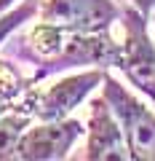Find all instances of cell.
Returning <instances> with one entry per match:
<instances>
[{
	"label": "cell",
	"instance_id": "277c9868",
	"mask_svg": "<svg viewBox=\"0 0 155 161\" xmlns=\"http://www.w3.org/2000/svg\"><path fill=\"white\" fill-rule=\"evenodd\" d=\"M107 70L104 67H91L75 75L54 80L51 86L38 89L35 86V118L38 121H59L67 118L75 108H80L94 89L102 86Z\"/></svg>",
	"mask_w": 155,
	"mask_h": 161
},
{
	"label": "cell",
	"instance_id": "5b68a950",
	"mask_svg": "<svg viewBox=\"0 0 155 161\" xmlns=\"http://www.w3.org/2000/svg\"><path fill=\"white\" fill-rule=\"evenodd\" d=\"M121 14L123 8L112 0H43L38 16L75 32H110L115 22H121Z\"/></svg>",
	"mask_w": 155,
	"mask_h": 161
},
{
	"label": "cell",
	"instance_id": "6da1fadb",
	"mask_svg": "<svg viewBox=\"0 0 155 161\" xmlns=\"http://www.w3.org/2000/svg\"><path fill=\"white\" fill-rule=\"evenodd\" d=\"M6 57L32 64V83H43L46 78L72 67H118L121 64V43L110 32H75L67 27L40 22L29 32L8 38Z\"/></svg>",
	"mask_w": 155,
	"mask_h": 161
},
{
	"label": "cell",
	"instance_id": "8992f818",
	"mask_svg": "<svg viewBox=\"0 0 155 161\" xmlns=\"http://www.w3.org/2000/svg\"><path fill=\"white\" fill-rule=\"evenodd\" d=\"M86 134L78 118H59V121H38L22 134L16 145V158L22 161H62L70 156L72 145Z\"/></svg>",
	"mask_w": 155,
	"mask_h": 161
},
{
	"label": "cell",
	"instance_id": "30bf717a",
	"mask_svg": "<svg viewBox=\"0 0 155 161\" xmlns=\"http://www.w3.org/2000/svg\"><path fill=\"white\" fill-rule=\"evenodd\" d=\"M38 11H40V3H38V0H24V3H16L11 11L3 14V16H0V46H3L27 19H32Z\"/></svg>",
	"mask_w": 155,
	"mask_h": 161
},
{
	"label": "cell",
	"instance_id": "4fadbf2b",
	"mask_svg": "<svg viewBox=\"0 0 155 161\" xmlns=\"http://www.w3.org/2000/svg\"><path fill=\"white\" fill-rule=\"evenodd\" d=\"M152 105H155V102H152Z\"/></svg>",
	"mask_w": 155,
	"mask_h": 161
},
{
	"label": "cell",
	"instance_id": "8fae6325",
	"mask_svg": "<svg viewBox=\"0 0 155 161\" xmlns=\"http://www.w3.org/2000/svg\"><path fill=\"white\" fill-rule=\"evenodd\" d=\"M131 3H134V6H137L142 14H147V16L155 11V0H131Z\"/></svg>",
	"mask_w": 155,
	"mask_h": 161
},
{
	"label": "cell",
	"instance_id": "7a4b0ae2",
	"mask_svg": "<svg viewBox=\"0 0 155 161\" xmlns=\"http://www.w3.org/2000/svg\"><path fill=\"white\" fill-rule=\"evenodd\" d=\"M102 97L110 102L126 134L134 161H155V110L147 108L134 92H128L118 78L104 75Z\"/></svg>",
	"mask_w": 155,
	"mask_h": 161
},
{
	"label": "cell",
	"instance_id": "7c38bea8",
	"mask_svg": "<svg viewBox=\"0 0 155 161\" xmlns=\"http://www.w3.org/2000/svg\"><path fill=\"white\" fill-rule=\"evenodd\" d=\"M16 3H19V0H0V16H3L6 11H11V8L16 6Z\"/></svg>",
	"mask_w": 155,
	"mask_h": 161
},
{
	"label": "cell",
	"instance_id": "9c48e42d",
	"mask_svg": "<svg viewBox=\"0 0 155 161\" xmlns=\"http://www.w3.org/2000/svg\"><path fill=\"white\" fill-rule=\"evenodd\" d=\"M32 86V78L24 75L19 64H11V57H0V115L11 110Z\"/></svg>",
	"mask_w": 155,
	"mask_h": 161
},
{
	"label": "cell",
	"instance_id": "ba28073f",
	"mask_svg": "<svg viewBox=\"0 0 155 161\" xmlns=\"http://www.w3.org/2000/svg\"><path fill=\"white\" fill-rule=\"evenodd\" d=\"M32 121H38L35 118V86L11 110L0 115V161L16 158V145L22 134L32 126Z\"/></svg>",
	"mask_w": 155,
	"mask_h": 161
},
{
	"label": "cell",
	"instance_id": "3957f363",
	"mask_svg": "<svg viewBox=\"0 0 155 161\" xmlns=\"http://www.w3.org/2000/svg\"><path fill=\"white\" fill-rule=\"evenodd\" d=\"M123 43H121V64L126 80L139 94L155 102V43L147 32V14L137 6L123 8Z\"/></svg>",
	"mask_w": 155,
	"mask_h": 161
},
{
	"label": "cell",
	"instance_id": "52a82bcc",
	"mask_svg": "<svg viewBox=\"0 0 155 161\" xmlns=\"http://www.w3.org/2000/svg\"><path fill=\"white\" fill-rule=\"evenodd\" d=\"M83 158H88V161H126V158H131L123 126L104 97L91 99V105H88Z\"/></svg>",
	"mask_w": 155,
	"mask_h": 161
}]
</instances>
